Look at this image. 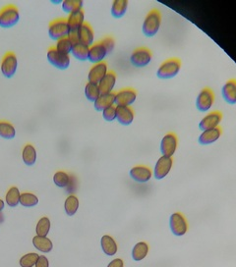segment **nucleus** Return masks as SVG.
Returning a JSON list of instances; mask_svg holds the SVG:
<instances>
[{
  "instance_id": "20",
  "label": "nucleus",
  "mask_w": 236,
  "mask_h": 267,
  "mask_svg": "<svg viewBox=\"0 0 236 267\" xmlns=\"http://www.w3.org/2000/svg\"><path fill=\"white\" fill-rule=\"evenodd\" d=\"M116 74L113 71H108V73L104 76V78L99 83V88L101 95L111 94L113 88L116 84Z\"/></svg>"
},
{
  "instance_id": "25",
  "label": "nucleus",
  "mask_w": 236,
  "mask_h": 267,
  "mask_svg": "<svg viewBox=\"0 0 236 267\" xmlns=\"http://www.w3.org/2000/svg\"><path fill=\"white\" fill-rule=\"evenodd\" d=\"M114 105V94L101 95L99 99L94 102V107L97 111L102 112L105 108Z\"/></svg>"
},
{
  "instance_id": "45",
  "label": "nucleus",
  "mask_w": 236,
  "mask_h": 267,
  "mask_svg": "<svg viewBox=\"0 0 236 267\" xmlns=\"http://www.w3.org/2000/svg\"><path fill=\"white\" fill-rule=\"evenodd\" d=\"M68 38L70 39V41L73 43V46L76 43L79 42V37H78V31L77 32H69L68 34Z\"/></svg>"
},
{
  "instance_id": "26",
  "label": "nucleus",
  "mask_w": 236,
  "mask_h": 267,
  "mask_svg": "<svg viewBox=\"0 0 236 267\" xmlns=\"http://www.w3.org/2000/svg\"><path fill=\"white\" fill-rule=\"evenodd\" d=\"M128 8L127 0H115L111 5V15L115 19L122 18Z\"/></svg>"
},
{
  "instance_id": "11",
  "label": "nucleus",
  "mask_w": 236,
  "mask_h": 267,
  "mask_svg": "<svg viewBox=\"0 0 236 267\" xmlns=\"http://www.w3.org/2000/svg\"><path fill=\"white\" fill-rule=\"evenodd\" d=\"M18 68V59L14 52H7L2 57L1 60V72L3 76L7 79L12 78L17 71Z\"/></svg>"
},
{
  "instance_id": "29",
  "label": "nucleus",
  "mask_w": 236,
  "mask_h": 267,
  "mask_svg": "<svg viewBox=\"0 0 236 267\" xmlns=\"http://www.w3.org/2000/svg\"><path fill=\"white\" fill-rule=\"evenodd\" d=\"M0 137L5 140H12L16 137V129L8 121L0 120Z\"/></svg>"
},
{
  "instance_id": "2",
  "label": "nucleus",
  "mask_w": 236,
  "mask_h": 267,
  "mask_svg": "<svg viewBox=\"0 0 236 267\" xmlns=\"http://www.w3.org/2000/svg\"><path fill=\"white\" fill-rule=\"evenodd\" d=\"M20 20V13L18 7L9 4L0 9V27L9 29L16 26Z\"/></svg>"
},
{
  "instance_id": "4",
  "label": "nucleus",
  "mask_w": 236,
  "mask_h": 267,
  "mask_svg": "<svg viewBox=\"0 0 236 267\" xmlns=\"http://www.w3.org/2000/svg\"><path fill=\"white\" fill-rule=\"evenodd\" d=\"M69 32L70 30L67 24V20L64 18L55 19L52 22H51L49 26V35L51 39L55 41L63 37H67Z\"/></svg>"
},
{
  "instance_id": "1",
  "label": "nucleus",
  "mask_w": 236,
  "mask_h": 267,
  "mask_svg": "<svg viewBox=\"0 0 236 267\" xmlns=\"http://www.w3.org/2000/svg\"><path fill=\"white\" fill-rule=\"evenodd\" d=\"M162 25V13L157 9L151 10L143 23L142 32L148 37L154 36L160 31Z\"/></svg>"
},
{
  "instance_id": "7",
  "label": "nucleus",
  "mask_w": 236,
  "mask_h": 267,
  "mask_svg": "<svg viewBox=\"0 0 236 267\" xmlns=\"http://www.w3.org/2000/svg\"><path fill=\"white\" fill-rule=\"evenodd\" d=\"M152 58V53L149 49L138 48L132 52L130 56V62L136 68H144L151 63Z\"/></svg>"
},
{
  "instance_id": "33",
  "label": "nucleus",
  "mask_w": 236,
  "mask_h": 267,
  "mask_svg": "<svg viewBox=\"0 0 236 267\" xmlns=\"http://www.w3.org/2000/svg\"><path fill=\"white\" fill-rule=\"evenodd\" d=\"M20 197L21 193L19 189L17 187H11L6 193L5 202L10 207H16L18 204H20Z\"/></svg>"
},
{
  "instance_id": "22",
  "label": "nucleus",
  "mask_w": 236,
  "mask_h": 267,
  "mask_svg": "<svg viewBox=\"0 0 236 267\" xmlns=\"http://www.w3.org/2000/svg\"><path fill=\"white\" fill-rule=\"evenodd\" d=\"M66 20L70 32H77L85 24V12L82 9L71 13Z\"/></svg>"
},
{
  "instance_id": "10",
  "label": "nucleus",
  "mask_w": 236,
  "mask_h": 267,
  "mask_svg": "<svg viewBox=\"0 0 236 267\" xmlns=\"http://www.w3.org/2000/svg\"><path fill=\"white\" fill-rule=\"evenodd\" d=\"M178 147V138L174 133H168L161 142V152L163 156L172 157Z\"/></svg>"
},
{
  "instance_id": "12",
  "label": "nucleus",
  "mask_w": 236,
  "mask_h": 267,
  "mask_svg": "<svg viewBox=\"0 0 236 267\" xmlns=\"http://www.w3.org/2000/svg\"><path fill=\"white\" fill-rule=\"evenodd\" d=\"M173 165V160L171 157L168 156H162L156 161L154 170H153V176L156 180H162L166 178L169 173L170 172Z\"/></svg>"
},
{
  "instance_id": "28",
  "label": "nucleus",
  "mask_w": 236,
  "mask_h": 267,
  "mask_svg": "<svg viewBox=\"0 0 236 267\" xmlns=\"http://www.w3.org/2000/svg\"><path fill=\"white\" fill-rule=\"evenodd\" d=\"M22 159L27 166L34 165L36 161V150L31 144H27L22 150Z\"/></svg>"
},
{
  "instance_id": "3",
  "label": "nucleus",
  "mask_w": 236,
  "mask_h": 267,
  "mask_svg": "<svg viewBox=\"0 0 236 267\" xmlns=\"http://www.w3.org/2000/svg\"><path fill=\"white\" fill-rule=\"evenodd\" d=\"M181 69V61L178 58H169L162 63L156 71V76L162 80H169L178 75Z\"/></svg>"
},
{
  "instance_id": "9",
  "label": "nucleus",
  "mask_w": 236,
  "mask_h": 267,
  "mask_svg": "<svg viewBox=\"0 0 236 267\" xmlns=\"http://www.w3.org/2000/svg\"><path fill=\"white\" fill-rule=\"evenodd\" d=\"M48 61L59 70H66L70 66V56L58 52L55 48H51L48 50Z\"/></svg>"
},
{
  "instance_id": "31",
  "label": "nucleus",
  "mask_w": 236,
  "mask_h": 267,
  "mask_svg": "<svg viewBox=\"0 0 236 267\" xmlns=\"http://www.w3.org/2000/svg\"><path fill=\"white\" fill-rule=\"evenodd\" d=\"M51 220L49 217H42L37 221L35 226L36 236L47 237L51 231Z\"/></svg>"
},
{
  "instance_id": "18",
  "label": "nucleus",
  "mask_w": 236,
  "mask_h": 267,
  "mask_svg": "<svg viewBox=\"0 0 236 267\" xmlns=\"http://www.w3.org/2000/svg\"><path fill=\"white\" fill-rule=\"evenodd\" d=\"M221 134H222V131L219 127L211 129V130H207V131H203L201 135L199 136L198 142L202 146L212 145V144L216 143L220 138Z\"/></svg>"
},
{
  "instance_id": "21",
  "label": "nucleus",
  "mask_w": 236,
  "mask_h": 267,
  "mask_svg": "<svg viewBox=\"0 0 236 267\" xmlns=\"http://www.w3.org/2000/svg\"><path fill=\"white\" fill-rule=\"evenodd\" d=\"M221 95L225 102L228 104H236V80L231 79L227 81L222 86Z\"/></svg>"
},
{
  "instance_id": "30",
  "label": "nucleus",
  "mask_w": 236,
  "mask_h": 267,
  "mask_svg": "<svg viewBox=\"0 0 236 267\" xmlns=\"http://www.w3.org/2000/svg\"><path fill=\"white\" fill-rule=\"evenodd\" d=\"M149 253V245L146 242H139L132 250V257L135 261L143 260Z\"/></svg>"
},
{
  "instance_id": "40",
  "label": "nucleus",
  "mask_w": 236,
  "mask_h": 267,
  "mask_svg": "<svg viewBox=\"0 0 236 267\" xmlns=\"http://www.w3.org/2000/svg\"><path fill=\"white\" fill-rule=\"evenodd\" d=\"M102 117L106 122H112L116 120V106L112 105L110 107L105 108L102 111Z\"/></svg>"
},
{
  "instance_id": "24",
  "label": "nucleus",
  "mask_w": 236,
  "mask_h": 267,
  "mask_svg": "<svg viewBox=\"0 0 236 267\" xmlns=\"http://www.w3.org/2000/svg\"><path fill=\"white\" fill-rule=\"evenodd\" d=\"M33 245L37 250L43 252H51L53 249V244L48 237L34 236L33 238Z\"/></svg>"
},
{
  "instance_id": "13",
  "label": "nucleus",
  "mask_w": 236,
  "mask_h": 267,
  "mask_svg": "<svg viewBox=\"0 0 236 267\" xmlns=\"http://www.w3.org/2000/svg\"><path fill=\"white\" fill-rule=\"evenodd\" d=\"M129 176L137 183H147L151 180L152 171L149 166L137 165L130 169Z\"/></svg>"
},
{
  "instance_id": "41",
  "label": "nucleus",
  "mask_w": 236,
  "mask_h": 267,
  "mask_svg": "<svg viewBox=\"0 0 236 267\" xmlns=\"http://www.w3.org/2000/svg\"><path fill=\"white\" fill-rule=\"evenodd\" d=\"M101 43L102 44V46L104 47V49L106 50L107 54H109L113 50V49L115 47V41H114V38L112 36H105L104 38H102L101 40Z\"/></svg>"
},
{
  "instance_id": "15",
  "label": "nucleus",
  "mask_w": 236,
  "mask_h": 267,
  "mask_svg": "<svg viewBox=\"0 0 236 267\" xmlns=\"http://www.w3.org/2000/svg\"><path fill=\"white\" fill-rule=\"evenodd\" d=\"M108 73V67L105 62H101L98 64H94L88 74V81L89 83H97L104 78V76Z\"/></svg>"
},
{
  "instance_id": "14",
  "label": "nucleus",
  "mask_w": 236,
  "mask_h": 267,
  "mask_svg": "<svg viewBox=\"0 0 236 267\" xmlns=\"http://www.w3.org/2000/svg\"><path fill=\"white\" fill-rule=\"evenodd\" d=\"M222 120V114L219 111H212L208 113L199 123L200 130L207 131L218 128Z\"/></svg>"
},
{
  "instance_id": "23",
  "label": "nucleus",
  "mask_w": 236,
  "mask_h": 267,
  "mask_svg": "<svg viewBox=\"0 0 236 267\" xmlns=\"http://www.w3.org/2000/svg\"><path fill=\"white\" fill-rule=\"evenodd\" d=\"M101 246L102 251L108 256L114 255L117 252V250H118V247H117V244H116L115 240L109 235H104V236L101 237Z\"/></svg>"
},
{
  "instance_id": "44",
  "label": "nucleus",
  "mask_w": 236,
  "mask_h": 267,
  "mask_svg": "<svg viewBox=\"0 0 236 267\" xmlns=\"http://www.w3.org/2000/svg\"><path fill=\"white\" fill-rule=\"evenodd\" d=\"M107 267H124V262L121 258H115L108 263Z\"/></svg>"
},
{
  "instance_id": "46",
  "label": "nucleus",
  "mask_w": 236,
  "mask_h": 267,
  "mask_svg": "<svg viewBox=\"0 0 236 267\" xmlns=\"http://www.w3.org/2000/svg\"><path fill=\"white\" fill-rule=\"evenodd\" d=\"M5 207V201L3 200L0 199V211H2Z\"/></svg>"
},
{
  "instance_id": "43",
  "label": "nucleus",
  "mask_w": 236,
  "mask_h": 267,
  "mask_svg": "<svg viewBox=\"0 0 236 267\" xmlns=\"http://www.w3.org/2000/svg\"><path fill=\"white\" fill-rule=\"evenodd\" d=\"M34 267H50V261L47 256L39 255Z\"/></svg>"
},
{
  "instance_id": "8",
  "label": "nucleus",
  "mask_w": 236,
  "mask_h": 267,
  "mask_svg": "<svg viewBox=\"0 0 236 267\" xmlns=\"http://www.w3.org/2000/svg\"><path fill=\"white\" fill-rule=\"evenodd\" d=\"M215 102V94L209 87H205L200 92L196 100V107L201 112H208L211 110Z\"/></svg>"
},
{
  "instance_id": "42",
  "label": "nucleus",
  "mask_w": 236,
  "mask_h": 267,
  "mask_svg": "<svg viewBox=\"0 0 236 267\" xmlns=\"http://www.w3.org/2000/svg\"><path fill=\"white\" fill-rule=\"evenodd\" d=\"M77 189V179H76V177L73 176V175H70V182L66 188V191L67 193L73 195V193L76 191Z\"/></svg>"
},
{
  "instance_id": "37",
  "label": "nucleus",
  "mask_w": 236,
  "mask_h": 267,
  "mask_svg": "<svg viewBox=\"0 0 236 267\" xmlns=\"http://www.w3.org/2000/svg\"><path fill=\"white\" fill-rule=\"evenodd\" d=\"M55 50L58 51V52H61L63 54H66V55H69L72 51V48H73V43L70 41V39L67 37H63V38H60L56 41V44H55Z\"/></svg>"
},
{
  "instance_id": "47",
  "label": "nucleus",
  "mask_w": 236,
  "mask_h": 267,
  "mask_svg": "<svg viewBox=\"0 0 236 267\" xmlns=\"http://www.w3.org/2000/svg\"><path fill=\"white\" fill-rule=\"evenodd\" d=\"M3 222H4V215L1 211H0V224H2Z\"/></svg>"
},
{
  "instance_id": "38",
  "label": "nucleus",
  "mask_w": 236,
  "mask_h": 267,
  "mask_svg": "<svg viewBox=\"0 0 236 267\" xmlns=\"http://www.w3.org/2000/svg\"><path fill=\"white\" fill-rule=\"evenodd\" d=\"M38 203V199L34 194L23 193L20 197V204L24 207H34Z\"/></svg>"
},
{
  "instance_id": "19",
  "label": "nucleus",
  "mask_w": 236,
  "mask_h": 267,
  "mask_svg": "<svg viewBox=\"0 0 236 267\" xmlns=\"http://www.w3.org/2000/svg\"><path fill=\"white\" fill-rule=\"evenodd\" d=\"M134 111L131 107L116 106V120L122 126H129L134 121Z\"/></svg>"
},
{
  "instance_id": "35",
  "label": "nucleus",
  "mask_w": 236,
  "mask_h": 267,
  "mask_svg": "<svg viewBox=\"0 0 236 267\" xmlns=\"http://www.w3.org/2000/svg\"><path fill=\"white\" fill-rule=\"evenodd\" d=\"M100 96H101V92H100V88H99V84L88 82V83L85 86V97H86V99L91 102H95L99 99Z\"/></svg>"
},
{
  "instance_id": "32",
  "label": "nucleus",
  "mask_w": 236,
  "mask_h": 267,
  "mask_svg": "<svg viewBox=\"0 0 236 267\" xmlns=\"http://www.w3.org/2000/svg\"><path fill=\"white\" fill-rule=\"evenodd\" d=\"M64 209L68 216H73L79 209V200L75 195H70L67 197L64 202Z\"/></svg>"
},
{
  "instance_id": "39",
  "label": "nucleus",
  "mask_w": 236,
  "mask_h": 267,
  "mask_svg": "<svg viewBox=\"0 0 236 267\" xmlns=\"http://www.w3.org/2000/svg\"><path fill=\"white\" fill-rule=\"evenodd\" d=\"M38 256L39 255L35 252H30V253L23 255L20 258V266L21 267H34Z\"/></svg>"
},
{
  "instance_id": "17",
  "label": "nucleus",
  "mask_w": 236,
  "mask_h": 267,
  "mask_svg": "<svg viewBox=\"0 0 236 267\" xmlns=\"http://www.w3.org/2000/svg\"><path fill=\"white\" fill-rule=\"evenodd\" d=\"M78 37L80 43H83L89 48L93 46L95 43V32L90 24L85 23L78 30Z\"/></svg>"
},
{
  "instance_id": "27",
  "label": "nucleus",
  "mask_w": 236,
  "mask_h": 267,
  "mask_svg": "<svg viewBox=\"0 0 236 267\" xmlns=\"http://www.w3.org/2000/svg\"><path fill=\"white\" fill-rule=\"evenodd\" d=\"M89 50H90L89 47L85 46L83 43L78 42L73 46L71 54L75 59L79 61H87L89 56Z\"/></svg>"
},
{
  "instance_id": "34",
  "label": "nucleus",
  "mask_w": 236,
  "mask_h": 267,
  "mask_svg": "<svg viewBox=\"0 0 236 267\" xmlns=\"http://www.w3.org/2000/svg\"><path fill=\"white\" fill-rule=\"evenodd\" d=\"M61 7L65 13L71 14L83 9V1L81 0H65L62 2Z\"/></svg>"
},
{
  "instance_id": "36",
  "label": "nucleus",
  "mask_w": 236,
  "mask_h": 267,
  "mask_svg": "<svg viewBox=\"0 0 236 267\" xmlns=\"http://www.w3.org/2000/svg\"><path fill=\"white\" fill-rule=\"evenodd\" d=\"M70 182V175L65 171H57L53 175V183L59 188H67Z\"/></svg>"
},
{
  "instance_id": "16",
  "label": "nucleus",
  "mask_w": 236,
  "mask_h": 267,
  "mask_svg": "<svg viewBox=\"0 0 236 267\" xmlns=\"http://www.w3.org/2000/svg\"><path fill=\"white\" fill-rule=\"evenodd\" d=\"M107 56V51L101 41L95 42L89 50L88 60L93 64H98L103 62L104 58Z\"/></svg>"
},
{
  "instance_id": "5",
  "label": "nucleus",
  "mask_w": 236,
  "mask_h": 267,
  "mask_svg": "<svg viewBox=\"0 0 236 267\" xmlns=\"http://www.w3.org/2000/svg\"><path fill=\"white\" fill-rule=\"evenodd\" d=\"M169 227L174 236H184L188 231V222L180 212H174L169 217Z\"/></svg>"
},
{
  "instance_id": "6",
  "label": "nucleus",
  "mask_w": 236,
  "mask_h": 267,
  "mask_svg": "<svg viewBox=\"0 0 236 267\" xmlns=\"http://www.w3.org/2000/svg\"><path fill=\"white\" fill-rule=\"evenodd\" d=\"M137 99V92L132 87H125L114 94V105L130 107Z\"/></svg>"
}]
</instances>
